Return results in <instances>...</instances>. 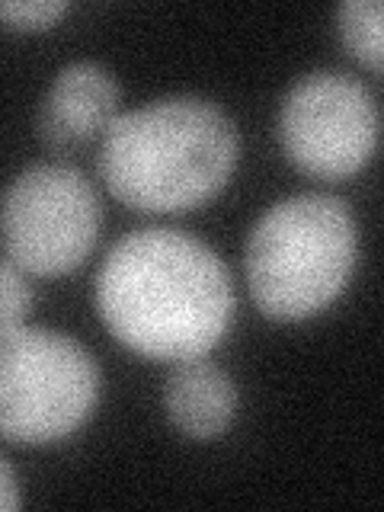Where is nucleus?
Masks as SVG:
<instances>
[{"instance_id": "obj_1", "label": "nucleus", "mask_w": 384, "mask_h": 512, "mask_svg": "<svg viewBox=\"0 0 384 512\" xmlns=\"http://www.w3.org/2000/svg\"><path fill=\"white\" fill-rule=\"evenodd\" d=\"M93 298L109 333L157 362L212 352L234 317L228 266L176 228H141L116 240L96 272Z\"/></svg>"}, {"instance_id": "obj_2", "label": "nucleus", "mask_w": 384, "mask_h": 512, "mask_svg": "<svg viewBox=\"0 0 384 512\" xmlns=\"http://www.w3.org/2000/svg\"><path fill=\"white\" fill-rule=\"evenodd\" d=\"M240 157L234 119L196 93L160 96L119 112L103 132L96 167L135 212H189L228 186Z\"/></svg>"}, {"instance_id": "obj_3", "label": "nucleus", "mask_w": 384, "mask_h": 512, "mask_svg": "<svg viewBox=\"0 0 384 512\" xmlns=\"http://www.w3.org/2000/svg\"><path fill=\"white\" fill-rule=\"evenodd\" d=\"M359 228L349 205L301 192L266 208L247 237L250 295L272 320H308L343 295L356 269Z\"/></svg>"}, {"instance_id": "obj_4", "label": "nucleus", "mask_w": 384, "mask_h": 512, "mask_svg": "<svg viewBox=\"0 0 384 512\" xmlns=\"http://www.w3.org/2000/svg\"><path fill=\"white\" fill-rule=\"evenodd\" d=\"M100 368L68 333L13 327L0 333V436L23 445L68 439L90 420Z\"/></svg>"}, {"instance_id": "obj_5", "label": "nucleus", "mask_w": 384, "mask_h": 512, "mask_svg": "<svg viewBox=\"0 0 384 512\" xmlns=\"http://www.w3.org/2000/svg\"><path fill=\"white\" fill-rule=\"evenodd\" d=\"M100 199L71 164H29L0 199V244L32 276H68L100 237Z\"/></svg>"}, {"instance_id": "obj_6", "label": "nucleus", "mask_w": 384, "mask_h": 512, "mask_svg": "<svg viewBox=\"0 0 384 512\" xmlns=\"http://www.w3.org/2000/svg\"><path fill=\"white\" fill-rule=\"evenodd\" d=\"M279 141L288 160L320 180L359 173L378 144V106L346 71L301 74L279 106Z\"/></svg>"}, {"instance_id": "obj_7", "label": "nucleus", "mask_w": 384, "mask_h": 512, "mask_svg": "<svg viewBox=\"0 0 384 512\" xmlns=\"http://www.w3.org/2000/svg\"><path fill=\"white\" fill-rule=\"evenodd\" d=\"M119 116V84L109 68L96 61H71L52 77L36 128L45 148L68 154L103 135Z\"/></svg>"}, {"instance_id": "obj_8", "label": "nucleus", "mask_w": 384, "mask_h": 512, "mask_svg": "<svg viewBox=\"0 0 384 512\" xmlns=\"http://www.w3.org/2000/svg\"><path fill=\"white\" fill-rule=\"evenodd\" d=\"M164 410L189 439H218L234 423L237 384L221 365L205 356L173 362L164 384Z\"/></svg>"}, {"instance_id": "obj_9", "label": "nucleus", "mask_w": 384, "mask_h": 512, "mask_svg": "<svg viewBox=\"0 0 384 512\" xmlns=\"http://www.w3.org/2000/svg\"><path fill=\"white\" fill-rule=\"evenodd\" d=\"M336 23H340V36L349 52L356 55L368 71L381 74V68H384V45H381L384 10L378 0H346V4L336 10Z\"/></svg>"}, {"instance_id": "obj_10", "label": "nucleus", "mask_w": 384, "mask_h": 512, "mask_svg": "<svg viewBox=\"0 0 384 512\" xmlns=\"http://www.w3.org/2000/svg\"><path fill=\"white\" fill-rule=\"evenodd\" d=\"M32 308V285L16 263L0 260V333L20 327Z\"/></svg>"}, {"instance_id": "obj_11", "label": "nucleus", "mask_w": 384, "mask_h": 512, "mask_svg": "<svg viewBox=\"0 0 384 512\" xmlns=\"http://www.w3.org/2000/svg\"><path fill=\"white\" fill-rule=\"evenodd\" d=\"M68 13V0H0V20L16 29L55 26Z\"/></svg>"}, {"instance_id": "obj_12", "label": "nucleus", "mask_w": 384, "mask_h": 512, "mask_svg": "<svg viewBox=\"0 0 384 512\" xmlns=\"http://www.w3.org/2000/svg\"><path fill=\"white\" fill-rule=\"evenodd\" d=\"M20 509V487H16V474L7 464V458L0 455V512Z\"/></svg>"}]
</instances>
